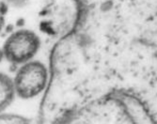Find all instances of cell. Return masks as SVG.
Masks as SVG:
<instances>
[{
	"instance_id": "8992f818",
	"label": "cell",
	"mask_w": 157,
	"mask_h": 124,
	"mask_svg": "<svg viewBox=\"0 0 157 124\" xmlns=\"http://www.w3.org/2000/svg\"><path fill=\"white\" fill-rule=\"evenodd\" d=\"M4 26H5V15H4V13L0 10V34H1Z\"/></svg>"
},
{
	"instance_id": "3957f363",
	"label": "cell",
	"mask_w": 157,
	"mask_h": 124,
	"mask_svg": "<svg viewBox=\"0 0 157 124\" xmlns=\"http://www.w3.org/2000/svg\"><path fill=\"white\" fill-rule=\"evenodd\" d=\"M115 101L131 124H157V119L146 104L135 96L120 94Z\"/></svg>"
},
{
	"instance_id": "277c9868",
	"label": "cell",
	"mask_w": 157,
	"mask_h": 124,
	"mask_svg": "<svg viewBox=\"0 0 157 124\" xmlns=\"http://www.w3.org/2000/svg\"><path fill=\"white\" fill-rule=\"evenodd\" d=\"M15 97L12 78L0 72V114L5 113Z\"/></svg>"
},
{
	"instance_id": "7a4b0ae2",
	"label": "cell",
	"mask_w": 157,
	"mask_h": 124,
	"mask_svg": "<svg viewBox=\"0 0 157 124\" xmlns=\"http://www.w3.org/2000/svg\"><path fill=\"white\" fill-rule=\"evenodd\" d=\"M40 39L35 31L21 28L11 32L1 48L7 61L21 66L34 59L40 51Z\"/></svg>"
},
{
	"instance_id": "6da1fadb",
	"label": "cell",
	"mask_w": 157,
	"mask_h": 124,
	"mask_svg": "<svg viewBox=\"0 0 157 124\" xmlns=\"http://www.w3.org/2000/svg\"><path fill=\"white\" fill-rule=\"evenodd\" d=\"M50 77L48 67L41 61L33 59L19 66L12 78L16 97L30 100L44 94L48 88Z\"/></svg>"
},
{
	"instance_id": "5b68a950",
	"label": "cell",
	"mask_w": 157,
	"mask_h": 124,
	"mask_svg": "<svg viewBox=\"0 0 157 124\" xmlns=\"http://www.w3.org/2000/svg\"><path fill=\"white\" fill-rule=\"evenodd\" d=\"M0 124H30L29 118L13 113L0 114Z\"/></svg>"
},
{
	"instance_id": "52a82bcc",
	"label": "cell",
	"mask_w": 157,
	"mask_h": 124,
	"mask_svg": "<svg viewBox=\"0 0 157 124\" xmlns=\"http://www.w3.org/2000/svg\"><path fill=\"white\" fill-rule=\"evenodd\" d=\"M4 59H5V56H4L3 50H2V48H0V63H1Z\"/></svg>"
}]
</instances>
